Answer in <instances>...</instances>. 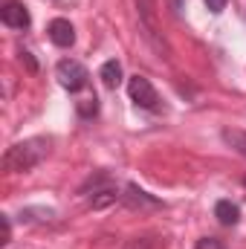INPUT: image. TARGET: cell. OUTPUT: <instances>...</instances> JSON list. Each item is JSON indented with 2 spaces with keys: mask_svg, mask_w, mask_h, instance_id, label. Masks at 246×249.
<instances>
[{
  "mask_svg": "<svg viewBox=\"0 0 246 249\" xmlns=\"http://www.w3.org/2000/svg\"><path fill=\"white\" fill-rule=\"evenodd\" d=\"M127 93H130V102L142 110H157L159 107V96L154 90V84L145 78V75H133L127 81Z\"/></svg>",
  "mask_w": 246,
  "mask_h": 249,
  "instance_id": "3",
  "label": "cell"
},
{
  "mask_svg": "<svg viewBox=\"0 0 246 249\" xmlns=\"http://www.w3.org/2000/svg\"><path fill=\"white\" fill-rule=\"evenodd\" d=\"M20 61L26 64V70H29V72H38V61L32 58V53H26V50H20Z\"/></svg>",
  "mask_w": 246,
  "mask_h": 249,
  "instance_id": "13",
  "label": "cell"
},
{
  "mask_svg": "<svg viewBox=\"0 0 246 249\" xmlns=\"http://www.w3.org/2000/svg\"><path fill=\"white\" fill-rule=\"evenodd\" d=\"M47 32H50V41H53L55 47H72V44H75V29H72V23L64 20V18H55V20L47 26Z\"/></svg>",
  "mask_w": 246,
  "mask_h": 249,
  "instance_id": "5",
  "label": "cell"
},
{
  "mask_svg": "<svg viewBox=\"0 0 246 249\" xmlns=\"http://www.w3.org/2000/svg\"><path fill=\"white\" fill-rule=\"evenodd\" d=\"M78 113H81V116H96V113H99L96 96H93V99H81V102H78Z\"/></svg>",
  "mask_w": 246,
  "mask_h": 249,
  "instance_id": "11",
  "label": "cell"
},
{
  "mask_svg": "<svg viewBox=\"0 0 246 249\" xmlns=\"http://www.w3.org/2000/svg\"><path fill=\"white\" fill-rule=\"evenodd\" d=\"M0 20H3L6 26H12V29H26V26L32 23L26 6H23L20 0H6L3 9H0Z\"/></svg>",
  "mask_w": 246,
  "mask_h": 249,
  "instance_id": "4",
  "label": "cell"
},
{
  "mask_svg": "<svg viewBox=\"0 0 246 249\" xmlns=\"http://www.w3.org/2000/svg\"><path fill=\"white\" fill-rule=\"evenodd\" d=\"M47 154H50V139H26V142H18V145L6 148V154H3V171H9V174L32 171L35 165L44 162Z\"/></svg>",
  "mask_w": 246,
  "mask_h": 249,
  "instance_id": "1",
  "label": "cell"
},
{
  "mask_svg": "<svg viewBox=\"0 0 246 249\" xmlns=\"http://www.w3.org/2000/svg\"><path fill=\"white\" fill-rule=\"evenodd\" d=\"M214 217L223 223V226H235L241 220V209L232 203V200H217L214 203Z\"/></svg>",
  "mask_w": 246,
  "mask_h": 249,
  "instance_id": "8",
  "label": "cell"
},
{
  "mask_svg": "<svg viewBox=\"0 0 246 249\" xmlns=\"http://www.w3.org/2000/svg\"><path fill=\"white\" fill-rule=\"evenodd\" d=\"M122 200L130 209H159L162 206L157 197H151L148 191H142V188H136V186H127V194H122Z\"/></svg>",
  "mask_w": 246,
  "mask_h": 249,
  "instance_id": "6",
  "label": "cell"
},
{
  "mask_svg": "<svg viewBox=\"0 0 246 249\" xmlns=\"http://www.w3.org/2000/svg\"><path fill=\"white\" fill-rule=\"evenodd\" d=\"M244 183H246V177H244Z\"/></svg>",
  "mask_w": 246,
  "mask_h": 249,
  "instance_id": "16",
  "label": "cell"
},
{
  "mask_svg": "<svg viewBox=\"0 0 246 249\" xmlns=\"http://www.w3.org/2000/svg\"><path fill=\"white\" fill-rule=\"evenodd\" d=\"M0 226H3V241L0 244H9V214H0Z\"/></svg>",
  "mask_w": 246,
  "mask_h": 249,
  "instance_id": "15",
  "label": "cell"
},
{
  "mask_svg": "<svg viewBox=\"0 0 246 249\" xmlns=\"http://www.w3.org/2000/svg\"><path fill=\"white\" fill-rule=\"evenodd\" d=\"M99 78H102V84H105L107 90H116V87L122 84V64L116 61V58L105 61L102 70H99Z\"/></svg>",
  "mask_w": 246,
  "mask_h": 249,
  "instance_id": "7",
  "label": "cell"
},
{
  "mask_svg": "<svg viewBox=\"0 0 246 249\" xmlns=\"http://www.w3.org/2000/svg\"><path fill=\"white\" fill-rule=\"evenodd\" d=\"M154 247V241H148V238H133V241H127L122 249H151Z\"/></svg>",
  "mask_w": 246,
  "mask_h": 249,
  "instance_id": "12",
  "label": "cell"
},
{
  "mask_svg": "<svg viewBox=\"0 0 246 249\" xmlns=\"http://www.w3.org/2000/svg\"><path fill=\"white\" fill-rule=\"evenodd\" d=\"M203 3H206V6H209V12H214V15L226 9V0H203Z\"/></svg>",
  "mask_w": 246,
  "mask_h": 249,
  "instance_id": "14",
  "label": "cell"
},
{
  "mask_svg": "<svg viewBox=\"0 0 246 249\" xmlns=\"http://www.w3.org/2000/svg\"><path fill=\"white\" fill-rule=\"evenodd\" d=\"M55 78H58V84H61L64 90L75 93V90H81V87L87 84L90 72H87L84 64L72 61V58H64V61H58V67H55Z\"/></svg>",
  "mask_w": 246,
  "mask_h": 249,
  "instance_id": "2",
  "label": "cell"
},
{
  "mask_svg": "<svg viewBox=\"0 0 246 249\" xmlns=\"http://www.w3.org/2000/svg\"><path fill=\"white\" fill-rule=\"evenodd\" d=\"M116 200H122V194H116V188H93L90 206L93 209H105V206H113Z\"/></svg>",
  "mask_w": 246,
  "mask_h": 249,
  "instance_id": "9",
  "label": "cell"
},
{
  "mask_svg": "<svg viewBox=\"0 0 246 249\" xmlns=\"http://www.w3.org/2000/svg\"><path fill=\"white\" fill-rule=\"evenodd\" d=\"M223 142L229 148H235L241 157H246V130H238V127H226L223 130Z\"/></svg>",
  "mask_w": 246,
  "mask_h": 249,
  "instance_id": "10",
  "label": "cell"
}]
</instances>
